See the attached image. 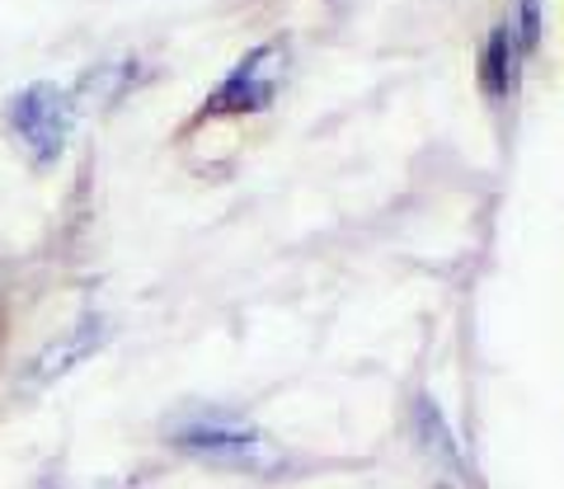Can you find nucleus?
Listing matches in <instances>:
<instances>
[{"mask_svg":"<svg viewBox=\"0 0 564 489\" xmlns=\"http://www.w3.org/2000/svg\"><path fill=\"white\" fill-rule=\"evenodd\" d=\"M282 76H288V47L263 43L231 66V76L203 99L198 113L203 118H245V113L269 109L273 95L282 90Z\"/></svg>","mask_w":564,"mask_h":489,"instance_id":"f257e3e1","label":"nucleus"},{"mask_svg":"<svg viewBox=\"0 0 564 489\" xmlns=\"http://www.w3.org/2000/svg\"><path fill=\"white\" fill-rule=\"evenodd\" d=\"M174 443L188 447L193 457H207V461H221V466H240V470H273L282 461V452L263 438L254 424L231 414H203L193 424L174 428Z\"/></svg>","mask_w":564,"mask_h":489,"instance_id":"f03ea898","label":"nucleus"},{"mask_svg":"<svg viewBox=\"0 0 564 489\" xmlns=\"http://www.w3.org/2000/svg\"><path fill=\"white\" fill-rule=\"evenodd\" d=\"M10 128L20 132V142L33 151L39 165H52L66 151V137L76 128V95L57 90V85H29L24 95H14L10 104Z\"/></svg>","mask_w":564,"mask_h":489,"instance_id":"7ed1b4c3","label":"nucleus"},{"mask_svg":"<svg viewBox=\"0 0 564 489\" xmlns=\"http://www.w3.org/2000/svg\"><path fill=\"white\" fill-rule=\"evenodd\" d=\"M99 344H104V320H80L66 339L47 344L43 354L33 358V367H29V391H39V387H52V381H62V377L70 372V367L90 358Z\"/></svg>","mask_w":564,"mask_h":489,"instance_id":"20e7f679","label":"nucleus"},{"mask_svg":"<svg viewBox=\"0 0 564 489\" xmlns=\"http://www.w3.org/2000/svg\"><path fill=\"white\" fill-rule=\"evenodd\" d=\"M522 39L513 29H494L489 33V43L480 52V85H485V95L489 99H508L518 90V62H522Z\"/></svg>","mask_w":564,"mask_h":489,"instance_id":"39448f33","label":"nucleus"},{"mask_svg":"<svg viewBox=\"0 0 564 489\" xmlns=\"http://www.w3.org/2000/svg\"><path fill=\"white\" fill-rule=\"evenodd\" d=\"M518 29H522V47L536 52L541 47V0H522L518 6Z\"/></svg>","mask_w":564,"mask_h":489,"instance_id":"423d86ee","label":"nucleus"}]
</instances>
